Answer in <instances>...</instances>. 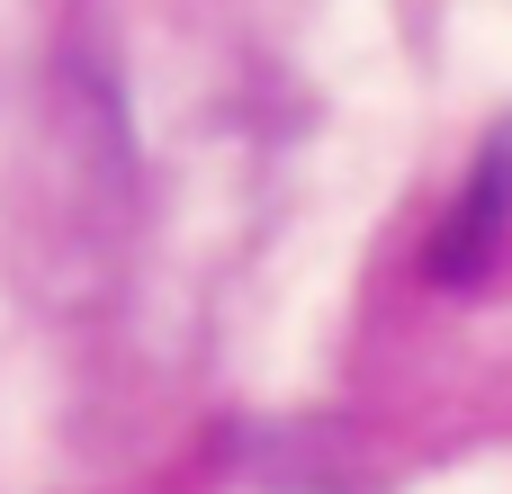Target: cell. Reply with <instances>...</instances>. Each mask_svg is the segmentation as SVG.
I'll use <instances>...</instances> for the list:
<instances>
[{
	"instance_id": "obj_1",
	"label": "cell",
	"mask_w": 512,
	"mask_h": 494,
	"mask_svg": "<svg viewBox=\"0 0 512 494\" xmlns=\"http://www.w3.org/2000/svg\"><path fill=\"white\" fill-rule=\"evenodd\" d=\"M504 216H512V135L477 162L459 216L441 225V243H432V279H477V270L495 261V243H504Z\"/></svg>"
}]
</instances>
